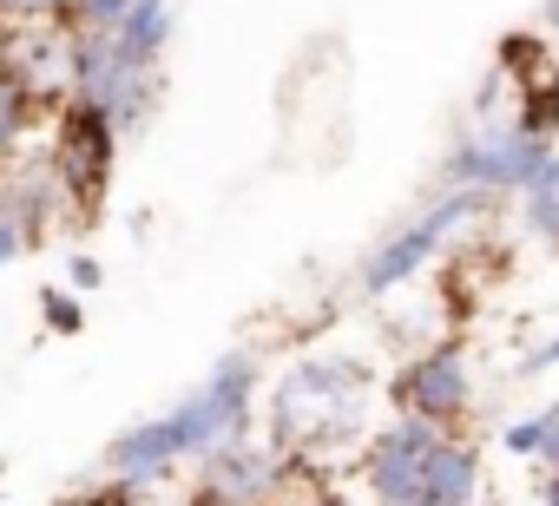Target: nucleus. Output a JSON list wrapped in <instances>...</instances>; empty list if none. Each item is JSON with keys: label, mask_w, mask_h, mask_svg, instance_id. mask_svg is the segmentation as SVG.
I'll list each match as a JSON object with an SVG mask.
<instances>
[{"label": "nucleus", "mask_w": 559, "mask_h": 506, "mask_svg": "<svg viewBox=\"0 0 559 506\" xmlns=\"http://www.w3.org/2000/svg\"><path fill=\"white\" fill-rule=\"evenodd\" d=\"M284 506H356V499H349L343 486H330V480H310V486H297Z\"/></svg>", "instance_id": "obj_20"}, {"label": "nucleus", "mask_w": 559, "mask_h": 506, "mask_svg": "<svg viewBox=\"0 0 559 506\" xmlns=\"http://www.w3.org/2000/svg\"><path fill=\"white\" fill-rule=\"evenodd\" d=\"M552 369H559V329H552L546 342H533V349H526V362H520V375H552Z\"/></svg>", "instance_id": "obj_21"}, {"label": "nucleus", "mask_w": 559, "mask_h": 506, "mask_svg": "<svg viewBox=\"0 0 559 506\" xmlns=\"http://www.w3.org/2000/svg\"><path fill=\"white\" fill-rule=\"evenodd\" d=\"M14 27V0H0V34H8Z\"/></svg>", "instance_id": "obj_25"}, {"label": "nucleus", "mask_w": 559, "mask_h": 506, "mask_svg": "<svg viewBox=\"0 0 559 506\" xmlns=\"http://www.w3.org/2000/svg\"><path fill=\"white\" fill-rule=\"evenodd\" d=\"M441 184H467L487 197H526L559 184V138H533L513 119H467L441 152Z\"/></svg>", "instance_id": "obj_3"}, {"label": "nucleus", "mask_w": 559, "mask_h": 506, "mask_svg": "<svg viewBox=\"0 0 559 506\" xmlns=\"http://www.w3.org/2000/svg\"><path fill=\"white\" fill-rule=\"evenodd\" d=\"M0 480H8V460H0Z\"/></svg>", "instance_id": "obj_26"}, {"label": "nucleus", "mask_w": 559, "mask_h": 506, "mask_svg": "<svg viewBox=\"0 0 559 506\" xmlns=\"http://www.w3.org/2000/svg\"><path fill=\"white\" fill-rule=\"evenodd\" d=\"M297 486H310V460L270 447V441H237V447H217L198 460V486L191 499L198 506H284Z\"/></svg>", "instance_id": "obj_7"}, {"label": "nucleus", "mask_w": 559, "mask_h": 506, "mask_svg": "<svg viewBox=\"0 0 559 506\" xmlns=\"http://www.w3.org/2000/svg\"><path fill=\"white\" fill-rule=\"evenodd\" d=\"M21 257H27V237H21V230H14L8 217H0V270H14Z\"/></svg>", "instance_id": "obj_22"}, {"label": "nucleus", "mask_w": 559, "mask_h": 506, "mask_svg": "<svg viewBox=\"0 0 559 506\" xmlns=\"http://www.w3.org/2000/svg\"><path fill=\"white\" fill-rule=\"evenodd\" d=\"M389 408L395 414H421V421H435L448 434H467V421H474V356H467V336L421 342L389 375Z\"/></svg>", "instance_id": "obj_6"}, {"label": "nucleus", "mask_w": 559, "mask_h": 506, "mask_svg": "<svg viewBox=\"0 0 559 506\" xmlns=\"http://www.w3.org/2000/svg\"><path fill=\"white\" fill-rule=\"evenodd\" d=\"M73 0H14V21L21 27H67Z\"/></svg>", "instance_id": "obj_18"}, {"label": "nucleus", "mask_w": 559, "mask_h": 506, "mask_svg": "<svg viewBox=\"0 0 559 506\" xmlns=\"http://www.w3.org/2000/svg\"><path fill=\"white\" fill-rule=\"evenodd\" d=\"M171 34H178V8H171V0H132V8L112 21V40H119L139 67H158V73H165Z\"/></svg>", "instance_id": "obj_11"}, {"label": "nucleus", "mask_w": 559, "mask_h": 506, "mask_svg": "<svg viewBox=\"0 0 559 506\" xmlns=\"http://www.w3.org/2000/svg\"><path fill=\"white\" fill-rule=\"evenodd\" d=\"M126 8H132V0H73L67 27H112V21H119Z\"/></svg>", "instance_id": "obj_19"}, {"label": "nucleus", "mask_w": 559, "mask_h": 506, "mask_svg": "<svg viewBox=\"0 0 559 506\" xmlns=\"http://www.w3.org/2000/svg\"><path fill=\"white\" fill-rule=\"evenodd\" d=\"M119 132H112V119L106 112H93V106H80V99H67V106H53V138H47V158H53V171H60V184H67V197H73V217L80 224H93L99 217V197L112 191V171H119Z\"/></svg>", "instance_id": "obj_8"}, {"label": "nucleus", "mask_w": 559, "mask_h": 506, "mask_svg": "<svg viewBox=\"0 0 559 506\" xmlns=\"http://www.w3.org/2000/svg\"><path fill=\"white\" fill-rule=\"evenodd\" d=\"M500 210V197H487V191H467V184H441L428 204H415L369 257L356 264V290L369 297V303H382V297H395V290H408L421 270H435L441 264V250L448 243H461L467 230H480L487 217Z\"/></svg>", "instance_id": "obj_2"}, {"label": "nucleus", "mask_w": 559, "mask_h": 506, "mask_svg": "<svg viewBox=\"0 0 559 506\" xmlns=\"http://www.w3.org/2000/svg\"><path fill=\"white\" fill-rule=\"evenodd\" d=\"M539 506H559V473H539Z\"/></svg>", "instance_id": "obj_24"}, {"label": "nucleus", "mask_w": 559, "mask_h": 506, "mask_svg": "<svg viewBox=\"0 0 559 506\" xmlns=\"http://www.w3.org/2000/svg\"><path fill=\"white\" fill-rule=\"evenodd\" d=\"M0 217L27 237V250L47 243L73 217V197H67V184H60V171H53L47 152H21L8 171H0Z\"/></svg>", "instance_id": "obj_9"}, {"label": "nucleus", "mask_w": 559, "mask_h": 506, "mask_svg": "<svg viewBox=\"0 0 559 506\" xmlns=\"http://www.w3.org/2000/svg\"><path fill=\"white\" fill-rule=\"evenodd\" d=\"M539 27L552 34V60H559V0H546V8H539Z\"/></svg>", "instance_id": "obj_23"}, {"label": "nucleus", "mask_w": 559, "mask_h": 506, "mask_svg": "<svg viewBox=\"0 0 559 506\" xmlns=\"http://www.w3.org/2000/svg\"><path fill=\"white\" fill-rule=\"evenodd\" d=\"M507 119H513L520 132H533V138H559V60H546L539 73H526V80L513 86Z\"/></svg>", "instance_id": "obj_13"}, {"label": "nucleus", "mask_w": 559, "mask_h": 506, "mask_svg": "<svg viewBox=\"0 0 559 506\" xmlns=\"http://www.w3.org/2000/svg\"><path fill=\"white\" fill-rule=\"evenodd\" d=\"M500 447L513 460H533L539 473H559V401H539L500 427Z\"/></svg>", "instance_id": "obj_12"}, {"label": "nucleus", "mask_w": 559, "mask_h": 506, "mask_svg": "<svg viewBox=\"0 0 559 506\" xmlns=\"http://www.w3.org/2000/svg\"><path fill=\"white\" fill-rule=\"evenodd\" d=\"M369 401H376V369L362 356L310 349V356L284 362V375L270 382V447L317 460L343 441H362Z\"/></svg>", "instance_id": "obj_1"}, {"label": "nucleus", "mask_w": 559, "mask_h": 506, "mask_svg": "<svg viewBox=\"0 0 559 506\" xmlns=\"http://www.w3.org/2000/svg\"><path fill=\"white\" fill-rule=\"evenodd\" d=\"M67 99L106 112L119 138H139L165 99V73L139 67L112 27H67Z\"/></svg>", "instance_id": "obj_4"}, {"label": "nucleus", "mask_w": 559, "mask_h": 506, "mask_svg": "<svg viewBox=\"0 0 559 506\" xmlns=\"http://www.w3.org/2000/svg\"><path fill=\"white\" fill-rule=\"evenodd\" d=\"M34 119H40V106L14 86V80H0V171H8L21 152H27V132H34Z\"/></svg>", "instance_id": "obj_14"}, {"label": "nucleus", "mask_w": 559, "mask_h": 506, "mask_svg": "<svg viewBox=\"0 0 559 506\" xmlns=\"http://www.w3.org/2000/svg\"><path fill=\"white\" fill-rule=\"evenodd\" d=\"M257 408H263V362H257L250 349L217 356V362L204 369V382L171 401V421H178V434H185L191 467H198L204 454H217V447L250 441V434H257Z\"/></svg>", "instance_id": "obj_5"}, {"label": "nucleus", "mask_w": 559, "mask_h": 506, "mask_svg": "<svg viewBox=\"0 0 559 506\" xmlns=\"http://www.w3.org/2000/svg\"><path fill=\"white\" fill-rule=\"evenodd\" d=\"M520 230H526L539 250H552V257H559V184L520 197Z\"/></svg>", "instance_id": "obj_15"}, {"label": "nucleus", "mask_w": 559, "mask_h": 506, "mask_svg": "<svg viewBox=\"0 0 559 506\" xmlns=\"http://www.w3.org/2000/svg\"><path fill=\"white\" fill-rule=\"evenodd\" d=\"M106 277H112V270H106V257H93V250H73V257H67V290L93 297V290H99Z\"/></svg>", "instance_id": "obj_17"}, {"label": "nucleus", "mask_w": 559, "mask_h": 506, "mask_svg": "<svg viewBox=\"0 0 559 506\" xmlns=\"http://www.w3.org/2000/svg\"><path fill=\"white\" fill-rule=\"evenodd\" d=\"M487 493V467H480V441L467 434H441L421 467H415V499L408 506H480Z\"/></svg>", "instance_id": "obj_10"}, {"label": "nucleus", "mask_w": 559, "mask_h": 506, "mask_svg": "<svg viewBox=\"0 0 559 506\" xmlns=\"http://www.w3.org/2000/svg\"><path fill=\"white\" fill-rule=\"evenodd\" d=\"M40 329H47V336H80V329H86V297L47 284V290H40Z\"/></svg>", "instance_id": "obj_16"}]
</instances>
